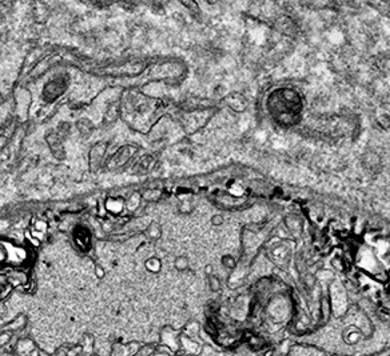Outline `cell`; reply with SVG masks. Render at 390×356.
Returning <instances> with one entry per match:
<instances>
[{"label": "cell", "mask_w": 390, "mask_h": 356, "mask_svg": "<svg viewBox=\"0 0 390 356\" xmlns=\"http://www.w3.org/2000/svg\"><path fill=\"white\" fill-rule=\"evenodd\" d=\"M362 164L369 174H378L383 167L382 156L377 150H369L362 156Z\"/></svg>", "instance_id": "cell-1"}, {"label": "cell", "mask_w": 390, "mask_h": 356, "mask_svg": "<svg viewBox=\"0 0 390 356\" xmlns=\"http://www.w3.org/2000/svg\"><path fill=\"white\" fill-rule=\"evenodd\" d=\"M146 235L153 240H158V239L162 236V227H160L159 223H151V224L147 227Z\"/></svg>", "instance_id": "cell-2"}, {"label": "cell", "mask_w": 390, "mask_h": 356, "mask_svg": "<svg viewBox=\"0 0 390 356\" xmlns=\"http://www.w3.org/2000/svg\"><path fill=\"white\" fill-rule=\"evenodd\" d=\"M189 265H190V263H189V259L186 256H177L175 260H174V267L178 271H186L189 268Z\"/></svg>", "instance_id": "cell-3"}, {"label": "cell", "mask_w": 390, "mask_h": 356, "mask_svg": "<svg viewBox=\"0 0 390 356\" xmlns=\"http://www.w3.org/2000/svg\"><path fill=\"white\" fill-rule=\"evenodd\" d=\"M160 267H162V264H160V260L158 258L147 259L146 268L149 269V271H151V273H158L160 269Z\"/></svg>", "instance_id": "cell-4"}, {"label": "cell", "mask_w": 390, "mask_h": 356, "mask_svg": "<svg viewBox=\"0 0 390 356\" xmlns=\"http://www.w3.org/2000/svg\"><path fill=\"white\" fill-rule=\"evenodd\" d=\"M209 287H210V289L213 292H217V291L221 289V280L218 279L217 276H209Z\"/></svg>", "instance_id": "cell-5"}, {"label": "cell", "mask_w": 390, "mask_h": 356, "mask_svg": "<svg viewBox=\"0 0 390 356\" xmlns=\"http://www.w3.org/2000/svg\"><path fill=\"white\" fill-rule=\"evenodd\" d=\"M210 223L213 225H215V227H219V225H222L224 223V216L221 215V214H215V215L211 216Z\"/></svg>", "instance_id": "cell-6"}, {"label": "cell", "mask_w": 390, "mask_h": 356, "mask_svg": "<svg viewBox=\"0 0 390 356\" xmlns=\"http://www.w3.org/2000/svg\"><path fill=\"white\" fill-rule=\"evenodd\" d=\"M222 263H223L224 267H230V268H233L235 265V260L233 256H223V259H222Z\"/></svg>", "instance_id": "cell-7"}, {"label": "cell", "mask_w": 390, "mask_h": 356, "mask_svg": "<svg viewBox=\"0 0 390 356\" xmlns=\"http://www.w3.org/2000/svg\"><path fill=\"white\" fill-rule=\"evenodd\" d=\"M204 273H206L209 276H211V274H213V265L207 264L206 268H204Z\"/></svg>", "instance_id": "cell-8"}]
</instances>
